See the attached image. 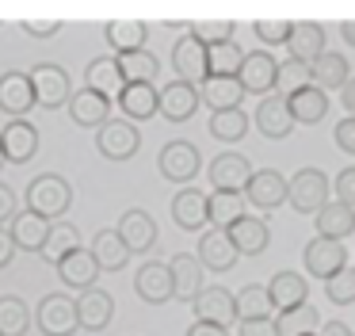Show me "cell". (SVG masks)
I'll return each mask as SVG.
<instances>
[{
  "label": "cell",
  "mask_w": 355,
  "mask_h": 336,
  "mask_svg": "<svg viewBox=\"0 0 355 336\" xmlns=\"http://www.w3.org/2000/svg\"><path fill=\"white\" fill-rule=\"evenodd\" d=\"M210 134L218 137V142H241V137L248 134V115L241 111H218L210 115Z\"/></svg>",
  "instance_id": "45"
},
{
  "label": "cell",
  "mask_w": 355,
  "mask_h": 336,
  "mask_svg": "<svg viewBox=\"0 0 355 336\" xmlns=\"http://www.w3.org/2000/svg\"><path fill=\"white\" fill-rule=\"evenodd\" d=\"M321 313H317V305H298V310H283L275 313V328L279 336H317L321 333Z\"/></svg>",
  "instance_id": "38"
},
{
  "label": "cell",
  "mask_w": 355,
  "mask_h": 336,
  "mask_svg": "<svg viewBox=\"0 0 355 336\" xmlns=\"http://www.w3.org/2000/svg\"><path fill=\"white\" fill-rule=\"evenodd\" d=\"M195 256L202 260L207 271H230V267L241 260V252H237V244H233L230 229H202L199 233V252H195Z\"/></svg>",
  "instance_id": "16"
},
{
  "label": "cell",
  "mask_w": 355,
  "mask_h": 336,
  "mask_svg": "<svg viewBox=\"0 0 355 336\" xmlns=\"http://www.w3.org/2000/svg\"><path fill=\"white\" fill-rule=\"evenodd\" d=\"M268 290H271V302H275L279 313L298 310V305L309 302V283H306V275H298V271H275L268 283Z\"/></svg>",
  "instance_id": "29"
},
{
  "label": "cell",
  "mask_w": 355,
  "mask_h": 336,
  "mask_svg": "<svg viewBox=\"0 0 355 336\" xmlns=\"http://www.w3.org/2000/svg\"><path fill=\"white\" fill-rule=\"evenodd\" d=\"M199 103H202L199 88L187 84V81H168L161 88V115L168 122H187L195 111H199Z\"/></svg>",
  "instance_id": "23"
},
{
  "label": "cell",
  "mask_w": 355,
  "mask_h": 336,
  "mask_svg": "<svg viewBox=\"0 0 355 336\" xmlns=\"http://www.w3.org/2000/svg\"><path fill=\"white\" fill-rule=\"evenodd\" d=\"M31 81H35V96H39L42 111H54V107H69L73 99V81L62 65L54 61H39L31 69Z\"/></svg>",
  "instance_id": "5"
},
{
  "label": "cell",
  "mask_w": 355,
  "mask_h": 336,
  "mask_svg": "<svg viewBox=\"0 0 355 336\" xmlns=\"http://www.w3.org/2000/svg\"><path fill=\"white\" fill-rule=\"evenodd\" d=\"M119 69H123L126 84H157V76H161V61L149 50L123 53V58H119Z\"/></svg>",
  "instance_id": "41"
},
{
  "label": "cell",
  "mask_w": 355,
  "mask_h": 336,
  "mask_svg": "<svg viewBox=\"0 0 355 336\" xmlns=\"http://www.w3.org/2000/svg\"><path fill=\"white\" fill-rule=\"evenodd\" d=\"M248 53L241 50L237 42L225 46H210V76H241V65H245Z\"/></svg>",
  "instance_id": "44"
},
{
  "label": "cell",
  "mask_w": 355,
  "mask_h": 336,
  "mask_svg": "<svg viewBox=\"0 0 355 336\" xmlns=\"http://www.w3.org/2000/svg\"><path fill=\"white\" fill-rule=\"evenodd\" d=\"M172 221H176L184 233L210 226V195H202L199 187H180L172 195Z\"/></svg>",
  "instance_id": "14"
},
{
  "label": "cell",
  "mask_w": 355,
  "mask_h": 336,
  "mask_svg": "<svg viewBox=\"0 0 355 336\" xmlns=\"http://www.w3.org/2000/svg\"><path fill=\"white\" fill-rule=\"evenodd\" d=\"M241 84H245V92H252V96H275L279 88V61L271 50H252L245 58V65H241Z\"/></svg>",
  "instance_id": "12"
},
{
  "label": "cell",
  "mask_w": 355,
  "mask_h": 336,
  "mask_svg": "<svg viewBox=\"0 0 355 336\" xmlns=\"http://www.w3.org/2000/svg\"><path fill=\"white\" fill-rule=\"evenodd\" d=\"M230 237H233V244H237L241 256H260V252L271 244V226L260 218V214H245V218L230 229Z\"/></svg>",
  "instance_id": "31"
},
{
  "label": "cell",
  "mask_w": 355,
  "mask_h": 336,
  "mask_svg": "<svg viewBox=\"0 0 355 336\" xmlns=\"http://www.w3.org/2000/svg\"><path fill=\"white\" fill-rule=\"evenodd\" d=\"M103 35H107V46L115 58H123V53H138L146 50V38H149V27L141 19H111L107 27H103Z\"/></svg>",
  "instance_id": "30"
},
{
  "label": "cell",
  "mask_w": 355,
  "mask_h": 336,
  "mask_svg": "<svg viewBox=\"0 0 355 336\" xmlns=\"http://www.w3.org/2000/svg\"><path fill=\"white\" fill-rule=\"evenodd\" d=\"M16 214H19V195L8 187V183H0V226H12Z\"/></svg>",
  "instance_id": "51"
},
{
  "label": "cell",
  "mask_w": 355,
  "mask_h": 336,
  "mask_svg": "<svg viewBox=\"0 0 355 336\" xmlns=\"http://www.w3.org/2000/svg\"><path fill=\"white\" fill-rule=\"evenodd\" d=\"M77 313H80V328L85 333H103L111 325V317H115V298H111V290H100V287L80 290Z\"/></svg>",
  "instance_id": "22"
},
{
  "label": "cell",
  "mask_w": 355,
  "mask_h": 336,
  "mask_svg": "<svg viewBox=\"0 0 355 336\" xmlns=\"http://www.w3.org/2000/svg\"><path fill=\"white\" fill-rule=\"evenodd\" d=\"M286 103H291V111H294V122H302V126H317V122L329 115V92H321L317 84H309V88L294 92Z\"/></svg>",
  "instance_id": "36"
},
{
  "label": "cell",
  "mask_w": 355,
  "mask_h": 336,
  "mask_svg": "<svg viewBox=\"0 0 355 336\" xmlns=\"http://www.w3.org/2000/svg\"><path fill=\"white\" fill-rule=\"evenodd\" d=\"M35 325H39L42 336H73L80 328L77 298H69L65 290L42 294V302L35 305Z\"/></svg>",
  "instance_id": "3"
},
{
  "label": "cell",
  "mask_w": 355,
  "mask_h": 336,
  "mask_svg": "<svg viewBox=\"0 0 355 336\" xmlns=\"http://www.w3.org/2000/svg\"><path fill=\"white\" fill-rule=\"evenodd\" d=\"M31 310H27L24 298L8 294L0 298V336H24L27 328H31Z\"/></svg>",
  "instance_id": "42"
},
{
  "label": "cell",
  "mask_w": 355,
  "mask_h": 336,
  "mask_svg": "<svg viewBox=\"0 0 355 336\" xmlns=\"http://www.w3.org/2000/svg\"><path fill=\"white\" fill-rule=\"evenodd\" d=\"M184 336H230V328H222V325H210V321H195V325L187 328Z\"/></svg>",
  "instance_id": "54"
},
{
  "label": "cell",
  "mask_w": 355,
  "mask_h": 336,
  "mask_svg": "<svg viewBox=\"0 0 355 336\" xmlns=\"http://www.w3.org/2000/svg\"><path fill=\"white\" fill-rule=\"evenodd\" d=\"M168 267H172V279H176V298L191 305L195 298L207 290V287H202V271H207L202 260L195 256V252H176V256L168 260Z\"/></svg>",
  "instance_id": "25"
},
{
  "label": "cell",
  "mask_w": 355,
  "mask_h": 336,
  "mask_svg": "<svg viewBox=\"0 0 355 336\" xmlns=\"http://www.w3.org/2000/svg\"><path fill=\"white\" fill-rule=\"evenodd\" d=\"M19 27H24L27 35H35V38H50V35L62 31V19H24Z\"/></svg>",
  "instance_id": "53"
},
{
  "label": "cell",
  "mask_w": 355,
  "mask_h": 336,
  "mask_svg": "<svg viewBox=\"0 0 355 336\" xmlns=\"http://www.w3.org/2000/svg\"><path fill=\"white\" fill-rule=\"evenodd\" d=\"M309 84H313V65H306V61H298V58L279 61V96L291 99L294 92L309 88Z\"/></svg>",
  "instance_id": "43"
},
{
  "label": "cell",
  "mask_w": 355,
  "mask_h": 336,
  "mask_svg": "<svg viewBox=\"0 0 355 336\" xmlns=\"http://www.w3.org/2000/svg\"><path fill=\"white\" fill-rule=\"evenodd\" d=\"M256 38H260L263 46H286L294 35V23L291 19H256L252 23Z\"/></svg>",
  "instance_id": "48"
},
{
  "label": "cell",
  "mask_w": 355,
  "mask_h": 336,
  "mask_svg": "<svg viewBox=\"0 0 355 336\" xmlns=\"http://www.w3.org/2000/svg\"><path fill=\"white\" fill-rule=\"evenodd\" d=\"M332 137H336V149L347 153V157H355V119L352 115H344V119L336 122V130H332Z\"/></svg>",
  "instance_id": "49"
},
{
  "label": "cell",
  "mask_w": 355,
  "mask_h": 336,
  "mask_svg": "<svg viewBox=\"0 0 355 336\" xmlns=\"http://www.w3.org/2000/svg\"><path fill=\"white\" fill-rule=\"evenodd\" d=\"M286 50H291V58L313 65V61L324 53V27H321V23H313V19L294 23V35H291V42H286Z\"/></svg>",
  "instance_id": "32"
},
{
  "label": "cell",
  "mask_w": 355,
  "mask_h": 336,
  "mask_svg": "<svg viewBox=\"0 0 355 336\" xmlns=\"http://www.w3.org/2000/svg\"><path fill=\"white\" fill-rule=\"evenodd\" d=\"M111 107H115V99L103 96V92H92V88H77L69 99V115L77 126H88V130H100L111 122Z\"/></svg>",
  "instance_id": "18"
},
{
  "label": "cell",
  "mask_w": 355,
  "mask_h": 336,
  "mask_svg": "<svg viewBox=\"0 0 355 336\" xmlns=\"http://www.w3.org/2000/svg\"><path fill=\"white\" fill-rule=\"evenodd\" d=\"M119 237L126 241V249L134 252V256H141V252H149L157 244V221L149 218V210H141V206H130V210L119 218Z\"/></svg>",
  "instance_id": "20"
},
{
  "label": "cell",
  "mask_w": 355,
  "mask_h": 336,
  "mask_svg": "<svg viewBox=\"0 0 355 336\" xmlns=\"http://www.w3.org/2000/svg\"><path fill=\"white\" fill-rule=\"evenodd\" d=\"M100 271L103 267H100V260L92 256V249H77L58 264V279H62L69 290H92Z\"/></svg>",
  "instance_id": "27"
},
{
  "label": "cell",
  "mask_w": 355,
  "mask_h": 336,
  "mask_svg": "<svg viewBox=\"0 0 355 336\" xmlns=\"http://www.w3.org/2000/svg\"><path fill=\"white\" fill-rule=\"evenodd\" d=\"M115 107L123 111V119L146 122L153 115H161V88L157 84H126L123 96L115 99Z\"/></svg>",
  "instance_id": "21"
},
{
  "label": "cell",
  "mask_w": 355,
  "mask_h": 336,
  "mask_svg": "<svg viewBox=\"0 0 355 336\" xmlns=\"http://www.w3.org/2000/svg\"><path fill=\"white\" fill-rule=\"evenodd\" d=\"M355 233V206L332 199L321 214H317V237H329V241H344Z\"/></svg>",
  "instance_id": "34"
},
{
  "label": "cell",
  "mask_w": 355,
  "mask_h": 336,
  "mask_svg": "<svg viewBox=\"0 0 355 336\" xmlns=\"http://www.w3.org/2000/svg\"><path fill=\"white\" fill-rule=\"evenodd\" d=\"M0 145H4V160L8 165H27L39 153V130L27 119H8L0 130Z\"/></svg>",
  "instance_id": "17"
},
{
  "label": "cell",
  "mask_w": 355,
  "mask_h": 336,
  "mask_svg": "<svg viewBox=\"0 0 355 336\" xmlns=\"http://www.w3.org/2000/svg\"><path fill=\"white\" fill-rule=\"evenodd\" d=\"M35 107H39V96H35L31 73L8 69V73L0 76V111L8 115V119H27Z\"/></svg>",
  "instance_id": "7"
},
{
  "label": "cell",
  "mask_w": 355,
  "mask_h": 336,
  "mask_svg": "<svg viewBox=\"0 0 355 336\" xmlns=\"http://www.w3.org/2000/svg\"><path fill=\"white\" fill-rule=\"evenodd\" d=\"M4 165H8V160H4V145H0V168H4Z\"/></svg>",
  "instance_id": "59"
},
{
  "label": "cell",
  "mask_w": 355,
  "mask_h": 336,
  "mask_svg": "<svg viewBox=\"0 0 355 336\" xmlns=\"http://www.w3.org/2000/svg\"><path fill=\"white\" fill-rule=\"evenodd\" d=\"M332 191H336L340 203L355 206V168H344V172H340L336 180H332Z\"/></svg>",
  "instance_id": "50"
},
{
  "label": "cell",
  "mask_w": 355,
  "mask_h": 336,
  "mask_svg": "<svg viewBox=\"0 0 355 336\" xmlns=\"http://www.w3.org/2000/svg\"><path fill=\"white\" fill-rule=\"evenodd\" d=\"M324 294H329L332 305H352L355 302V267L347 264L344 271H336L329 283H324Z\"/></svg>",
  "instance_id": "47"
},
{
  "label": "cell",
  "mask_w": 355,
  "mask_h": 336,
  "mask_svg": "<svg viewBox=\"0 0 355 336\" xmlns=\"http://www.w3.org/2000/svg\"><path fill=\"white\" fill-rule=\"evenodd\" d=\"M12 252H16V241H12L8 226H0V267L12 264Z\"/></svg>",
  "instance_id": "55"
},
{
  "label": "cell",
  "mask_w": 355,
  "mask_h": 336,
  "mask_svg": "<svg viewBox=\"0 0 355 336\" xmlns=\"http://www.w3.org/2000/svg\"><path fill=\"white\" fill-rule=\"evenodd\" d=\"M96 149H100L107 160H130L134 153L141 149L138 122H130V119H111L107 126L96 130Z\"/></svg>",
  "instance_id": "9"
},
{
  "label": "cell",
  "mask_w": 355,
  "mask_h": 336,
  "mask_svg": "<svg viewBox=\"0 0 355 336\" xmlns=\"http://www.w3.org/2000/svg\"><path fill=\"white\" fill-rule=\"evenodd\" d=\"M329 191H332L329 176H324L321 168L309 165V168H298V172L291 176V183H286V203H291L298 214H313L317 218V214L332 203Z\"/></svg>",
  "instance_id": "2"
},
{
  "label": "cell",
  "mask_w": 355,
  "mask_h": 336,
  "mask_svg": "<svg viewBox=\"0 0 355 336\" xmlns=\"http://www.w3.org/2000/svg\"><path fill=\"white\" fill-rule=\"evenodd\" d=\"M187 31H191V35L210 50V46L233 42V31H237V23H233V19H202V23H191Z\"/></svg>",
  "instance_id": "46"
},
{
  "label": "cell",
  "mask_w": 355,
  "mask_h": 336,
  "mask_svg": "<svg viewBox=\"0 0 355 336\" xmlns=\"http://www.w3.org/2000/svg\"><path fill=\"white\" fill-rule=\"evenodd\" d=\"M202 168V153L195 149L191 142H184V137H176V142H168L161 153H157V172L164 176V180L172 183H191L195 176H199Z\"/></svg>",
  "instance_id": "4"
},
{
  "label": "cell",
  "mask_w": 355,
  "mask_h": 336,
  "mask_svg": "<svg viewBox=\"0 0 355 336\" xmlns=\"http://www.w3.org/2000/svg\"><path fill=\"white\" fill-rule=\"evenodd\" d=\"M317 336H321V333H317Z\"/></svg>",
  "instance_id": "60"
},
{
  "label": "cell",
  "mask_w": 355,
  "mask_h": 336,
  "mask_svg": "<svg viewBox=\"0 0 355 336\" xmlns=\"http://www.w3.org/2000/svg\"><path fill=\"white\" fill-rule=\"evenodd\" d=\"M294 111L291 103H286V96H263L260 103H256V130H260L263 137H271V142H283V137L294 134Z\"/></svg>",
  "instance_id": "13"
},
{
  "label": "cell",
  "mask_w": 355,
  "mask_h": 336,
  "mask_svg": "<svg viewBox=\"0 0 355 336\" xmlns=\"http://www.w3.org/2000/svg\"><path fill=\"white\" fill-rule=\"evenodd\" d=\"M191 310H195V317H199V321H210V325H222V328H230L233 321H241L237 294H233V290H225V287H207L191 302Z\"/></svg>",
  "instance_id": "15"
},
{
  "label": "cell",
  "mask_w": 355,
  "mask_h": 336,
  "mask_svg": "<svg viewBox=\"0 0 355 336\" xmlns=\"http://www.w3.org/2000/svg\"><path fill=\"white\" fill-rule=\"evenodd\" d=\"M340 103H344V111H347V115H352V119H355V76H352V81H347V88L340 92Z\"/></svg>",
  "instance_id": "57"
},
{
  "label": "cell",
  "mask_w": 355,
  "mask_h": 336,
  "mask_svg": "<svg viewBox=\"0 0 355 336\" xmlns=\"http://www.w3.org/2000/svg\"><path fill=\"white\" fill-rule=\"evenodd\" d=\"M69 203H73V187H69L65 176L42 172V176H35V180L27 183L24 206H27V210H35V214H42L46 221H58L65 210H69Z\"/></svg>",
  "instance_id": "1"
},
{
  "label": "cell",
  "mask_w": 355,
  "mask_h": 336,
  "mask_svg": "<svg viewBox=\"0 0 355 336\" xmlns=\"http://www.w3.org/2000/svg\"><path fill=\"white\" fill-rule=\"evenodd\" d=\"M302 264H306V275L329 283L336 271L347 267V249L344 241H329V237H313V241L302 249Z\"/></svg>",
  "instance_id": "6"
},
{
  "label": "cell",
  "mask_w": 355,
  "mask_h": 336,
  "mask_svg": "<svg viewBox=\"0 0 355 336\" xmlns=\"http://www.w3.org/2000/svg\"><path fill=\"white\" fill-rule=\"evenodd\" d=\"M50 229H54V221H46L42 214H35V210H27V206H24V210L12 218L8 233H12V241H16V249H24V252H42V249H46Z\"/></svg>",
  "instance_id": "26"
},
{
  "label": "cell",
  "mask_w": 355,
  "mask_h": 336,
  "mask_svg": "<svg viewBox=\"0 0 355 336\" xmlns=\"http://www.w3.org/2000/svg\"><path fill=\"white\" fill-rule=\"evenodd\" d=\"M237 313L241 321H260V317H275V302H271L268 283H248L237 290Z\"/></svg>",
  "instance_id": "39"
},
{
  "label": "cell",
  "mask_w": 355,
  "mask_h": 336,
  "mask_svg": "<svg viewBox=\"0 0 355 336\" xmlns=\"http://www.w3.org/2000/svg\"><path fill=\"white\" fill-rule=\"evenodd\" d=\"M347 81H352V69H347V58H344V53L324 50L321 58L313 61V84H317L321 92H332V88L344 92Z\"/></svg>",
  "instance_id": "35"
},
{
  "label": "cell",
  "mask_w": 355,
  "mask_h": 336,
  "mask_svg": "<svg viewBox=\"0 0 355 336\" xmlns=\"http://www.w3.org/2000/svg\"><path fill=\"white\" fill-rule=\"evenodd\" d=\"M88 249H92V256L100 260L103 271H123L126 260L134 256V252L126 249V241L119 237V229H100V233L92 237V244H88Z\"/></svg>",
  "instance_id": "33"
},
{
  "label": "cell",
  "mask_w": 355,
  "mask_h": 336,
  "mask_svg": "<svg viewBox=\"0 0 355 336\" xmlns=\"http://www.w3.org/2000/svg\"><path fill=\"white\" fill-rule=\"evenodd\" d=\"M77 249H85V244H80V229L69 226V221H54V229H50V237H46V249H42V260H50V264L58 267Z\"/></svg>",
  "instance_id": "40"
},
{
  "label": "cell",
  "mask_w": 355,
  "mask_h": 336,
  "mask_svg": "<svg viewBox=\"0 0 355 336\" xmlns=\"http://www.w3.org/2000/svg\"><path fill=\"white\" fill-rule=\"evenodd\" d=\"M199 96H202V103L218 115V111H237L248 92L237 76H207V81L199 84Z\"/></svg>",
  "instance_id": "28"
},
{
  "label": "cell",
  "mask_w": 355,
  "mask_h": 336,
  "mask_svg": "<svg viewBox=\"0 0 355 336\" xmlns=\"http://www.w3.org/2000/svg\"><path fill=\"white\" fill-rule=\"evenodd\" d=\"M340 35H344V42H347V46H355V19L340 23Z\"/></svg>",
  "instance_id": "58"
},
{
  "label": "cell",
  "mask_w": 355,
  "mask_h": 336,
  "mask_svg": "<svg viewBox=\"0 0 355 336\" xmlns=\"http://www.w3.org/2000/svg\"><path fill=\"white\" fill-rule=\"evenodd\" d=\"M85 88L103 92V96H111V99L123 96L126 76H123V69H119V58H115V53H100V58L88 61V69H85Z\"/></svg>",
  "instance_id": "24"
},
{
  "label": "cell",
  "mask_w": 355,
  "mask_h": 336,
  "mask_svg": "<svg viewBox=\"0 0 355 336\" xmlns=\"http://www.w3.org/2000/svg\"><path fill=\"white\" fill-rule=\"evenodd\" d=\"M321 336H355V333L344 325V321H324V325H321Z\"/></svg>",
  "instance_id": "56"
},
{
  "label": "cell",
  "mask_w": 355,
  "mask_h": 336,
  "mask_svg": "<svg viewBox=\"0 0 355 336\" xmlns=\"http://www.w3.org/2000/svg\"><path fill=\"white\" fill-rule=\"evenodd\" d=\"M286 176L275 172V168H256L252 183L245 187V199L248 206H256V210H275V206L286 203Z\"/></svg>",
  "instance_id": "19"
},
{
  "label": "cell",
  "mask_w": 355,
  "mask_h": 336,
  "mask_svg": "<svg viewBox=\"0 0 355 336\" xmlns=\"http://www.w3.org/2000/svg\"><path fill=\"white\" fill-rule=\"evenodd\" d=\"M172 69H176V81H187V84H195V88L210 76V50L191 35V31L172 46Z\"/></svg>",
  "instance_id": "8"
},
{
  "label": "cell",
  "mask_w": 355,
  "mask_h": 336,
  "mask_svg": "<svg viewBox=\"0 0 355 336\" xmlns=\"http://www.w3.org/2000/svg\"><path fill=\"white\" fill-rule=\"evenodd\" d=\"M248 214V199L237 191H214L210 195V229H233Z\"/></svg>",
  "instance_id": "37"
},
{
  "label": "cell",
  "mask_w": 355,
  "mask_h": 336,
  "mask_svg": "<svg viewBox=\"0 0 355 336\" xmlns=\"http://www.w3.org/2000/svg\"><path fill=\"white\" fill-rule=\"evenodd\" d=\"M237 333L241 336H279L275 317H260V321H237Z\"/></svg>",
  "instance_id": "52"
},
{
  "label": "cell",
  "mask_w": 355,
  "mask_h": 336,
  "mask_svg": "<svg viewBox=\"0 0 355 336\" xmlns=\"http://www.w3.org/2000/svg\"><path fill=\"white\" fill-rule=\"evenodd\" d=\"M207 176H210V183H214V191H237V195H245V187L252 183L256 168L248 165L245 153L225 149V153H218V157L210 160Z\"/></svg>",
  "instance_id": "10"
},
{
  "label": "cell",
  "mask_w": 355,
  "mask_h": 336,
  "mask_svg": "<svg viewBox=\"0 0 355 336\" xmlns=\"http://www.w3.org/2000/svg\"><path fill=\"white\" fill-rule=\"evenodd\" d=\"M134 294L149 305H164L168 298H176V279H172L168 264H157V260H146L134 275Z\"/></svg>",
  "instance_id": "11"
}]
</instances>
